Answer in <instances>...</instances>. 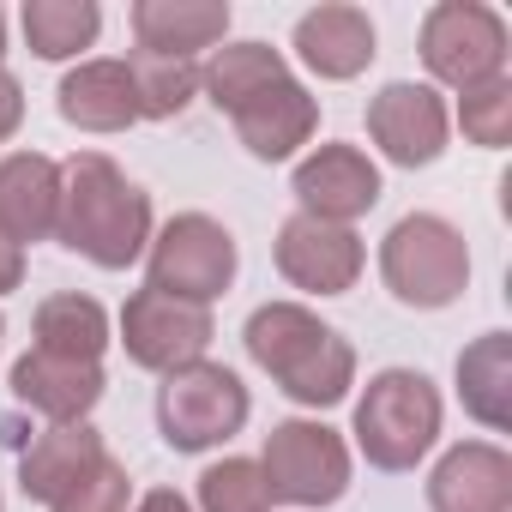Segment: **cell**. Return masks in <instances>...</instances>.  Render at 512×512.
I'll use <instances>...</instances> for the list:
<instances>
[{
  "label": "cell",
  "instance_id": "cell-1",
  "mask_svg": "<svg viewBox=\"0 0 512 512\" xmlns=\"http://www.w3.org/2000/svg\"><path fill=\"white\" fill-rule=\"evenodd\" d=\"M151 235H157L151 193L139 181H127V169L115 157L79 151L61 163V217H55L61 247H73L97 272H127L145 260Z\"/></svg>",
  "mask_w": 512,
  "mask_h": 512
},
{
  "label": "cell",
  "instance_id": "cell-2",
  "mask_svg": "<svg viewBox=\"0 0 512 512\" xmlns=\"http://www.w3.org/2000/svg\"><path fill=\"white\" fill-rule=\"evenodd\" d=\"M247 356L302 410H332L356 386V344L302 302H260L241 332Z\"/></svg>",
  "mask_w": 512,
  "mask_h": 512
},
{
  "label": "cell",
  "instance_id": "cell-3",
  "mask_svg": "<svg viewBox=\"0 0 512 512\" xmlns=\"http://www.w3.org/2000/svg\"><path fill=\"white\" fill-rule=\"evenodd\" d=\"M440 422H446V404L422 368H380V374H368V386L356 398L350 434L374 470H416L434 452Z\"/></svg>",
  "mask_w": 512,
  "mask_h": 512
},
{
  "label": "cell",
  "instance_id": "cell-4",
  "mask_svg": "<svg viewBox=\"0 0 512 512\" xmlns=\"http://www.w3.org/2000/svg\"><path fill=\"white\" fill-rule=\"evenodd\" d=\"M380 278L386 290L416 308V314H440L470 290V247L464 229L446 223L440 211H410L380 235Z\"/></svg>",
  "mask_w": 512,
  "mask_h": 512
},
{
  "label": "cell",
  "instance_id": "cell-5",
  "mask_svg": "<svg viewBox=\"0 0 512 512\" xmlns=\"http://www.w3.org/2000/svg\"><path fill=\"white\" fill-rule=\"evenodd\" d=\"M260 476H266L272 500L320 512L350 494L356 458H350V440L338 428H326L320 416H290V422H272V434L260 446Z\"/></svg>",
  "mask_w": 512,
  "mask_h": 512
},
{
  "label": "cell",
  "instance_id": "cell-6",
  "mask_svg": "<svg viewBox=\"0 0 512 512\" xmlns=\"http://www.w3.org/2000/svg\"><path fill=\"white\" fill-rule=\"evenodd\" d=\"M253 416V398L241 386L235 368L199 356L175 374H163L157 386V434L175 446V452H211V446H229Z\"/></svg>",
  "mask_w": 512,
  "mask_h": 512
},
{
  "label": "cell",
  "instance_id": "cell-7",
  "mask_svg": "<svg viewBox=\"0 0 512 512\" xmlns=\"http://www.w3.org/2000/svg\"><path fill=\"white\" fill-rule=\"evenodd\" d=\"M235 266H241L235 235L211 211H175L145 247V290L211 308L235 284Z\"/></svg>",
  "mask_w": 512,
  "mask_h": 512
},
{
  "label": "cell",
  "instance_id": "cell-8",
  "mask_svg": "<svg viewBox=\"0 0 512 512\" xmlns=\"http://www.w3.org/2000/svg\"><path fill=\"white\" fill-rule=\"evenodd\" d=\"M422 67L434 79V91H482L494 79H506V55H512V31L494 7L482 0H440L422 13Z\"/></svg>",
  "mask_w": 512,
  "mask_h": 512
},
{
  "label": "cell",
  "instance_id": "cell-9",
  "mask_svg": "<svg viewBox=\"0 0 512 512\" xmlns=\"http://www.w3.org/2000/svg\"><path fill=\"white\" fill-rule=\"evenodd\" d=\"M211 338H217L211 308H193V302H175L157 290H133L121 308V326H115V344L145 374H175V368L199 362L211 350Z\"/></svg>",
  "mask_w": 512,
  "mask_h": 512
},
{
  "label": "cell",
  "instance_id": "cell-10",
  "mask_svg": "<svg viewBox=\"0 0 512 512\" xmlns=\"http://www.w3.org/2000/svg\"><path fill=\"white\" fill-rule=\"evenodd\" d=\"M272 253H278L284 284L302 290V296H350L362 266H368V241L356 229L320 223V217H302V211H290L278 223Z\"/></svg>",
  "mask_w": 512,
  "mask_h": 512
},
{
  "label": "cell",
  "instance_id": "cell-11",
  "mask_svg": "<svg viewBox=\"0 0 512 512\" xmlns=\"http://www.w3.org/2000/svg\"><path fill=\"white\" fill-rule=\"evenodd\" d=\"M368 139L398 169H428L452 139V109L434 85L392 79L368 97Z\"/></svg>",
  "mask_w": 512,
  "mask_h": 512
},
{
  "label": "cell",
  "instance_id": "cell-12",
  "mask_svg": "<svg viewBox=\"0 0 512 512\" xmlns=\"http://www.w3.org/2000/svg\"><path fill=\"white\" fill-rule=\"evenodd\" d=\"M290 193H296V211L302 217H320V223H344L356 229V217H368L380 205V163L362 151V145H314L296 175H290Z\"/></svg>",
  "mask_w": 512,
  "mask_h": 512
},
{
  "label": "cell",
  "instance_id": "cell-13",
  "mask_svg": "<svg viewBox=\"0 0 512 512\" xmlns=\"http://www.w3.org/2000/svg\"><path fill=\"white\" fill-rule=\"evenodd\" d=\"M235 139L247 145V157H260V163H290L302 145H314L320 133V97L290 73L278 85H266L260 97H247L235 115H229Z\"/></svg>",
  "mask_w": 512,
  "mask_h": 512
},
{
  "label": "cell",
  "instance_id": "cell-14",
  "mask_svg": "<svg viewBox=\"0 0 512 512\" xmlns=\"http://www.w3.org/2000/svg\"><path fill=\"white\" fill-rule=\"evenodd\" d=\"M428 512H512V452L500 440H458L428 470Z\"/></svg>",
  "mask_w": 512,
  "mask_h": 512
},
{
  "label": "cell",
  "instance_id": "cell-15",
  "mask_svg": "<svg viewBox=\"0 0 512 512\" xmlns=\"http://www.w3.org/2000/svg\"><path fill=\"white\" fill-rule=\"evenodd\" d=\"M13 398L25 410H37L49 428L61 422H91V410L103 404L109 380H103V362H67V356H49V350H25L7 374Z\"/></svg>",
  "mask_w": 512,
  "mask_h": 512
},
{
  "label": "cell",
  "instance_id": "cell-16",
  "mask_svg": "<svg viewBox=\"0 0 512 512\" xmlns=\"http://www.w3.org/2000/svg\"><path fill=\"white\" fill-rule=\"evenodd\" d=\"M374 43H380L374 19L362 7H350V0H326V7H314V13L296 19V61L314 79H332V85L362 79L374 67V55H380Z\"/></svg>",
  "mask_w": 512,
  "mask_h": 512
},
{
  "label": "cell",
  "instance_id": "cell-17",
  "mask_svg": "<svg viewBox=\"0 0 512 512\" xmlns=\"http://www.w3.org/2000/svg\"><path fill=\"white\" fill-rule=\"evenodd\" d=\"M127 25L145 55H169V61H199L217 43H229L223 0H133Z\"/></svg>",
  "mask_w": 512,
  "mask_h": 512
},
{
  "label": "cell",
  "instance_id": "cell-18",
  "mask_svg": "<svg viewBox=\"0 0 512 512\" xmlns=\"http://www.w3.org/2000/svg\"><path fill=\"white\" fill-rule=\"evenodd\" d=\"M61 217V163L43 151H13L0 163V235L13 247L49 241Z\"/></svg>",
  "mask_w": 512,
  "mask_h": 512
},
{
  "label": "cell",
  "instance_id": "cell-19",
  "mask_svg": "<svg viewBox=\"0 0 512 512\" xmlns=\"http://www.w3.org/2000/svg\"><path fill=\"white\" fill-rule=\"evenodd\" d=\"M55 109L67 127L79 133H127L139 121V97H133V79H127V61H109V55H91L79 67H67L61 91H55Z\"/></svg>",
  "mask_w": 512,
  "mask_h": 512
},
{
  "label": "cell",
  "instance_id": "cell-20",
  "mask_svg": "<svg viewBox=\"0 0 512 512\" xmlns=\"http://www.w3.org/2000/svg\"><path fill=\"white\" fill-rule=\"evenodd\" d=\"M103 458H109V446H103V434H97L91 422L43 428V434L19 452V488H25V500L55 506V500H61L73 482H85Z\"/></svg>",
  "mask_w": 512,
  "mask_h": 512
},
{
  "label": "cell",
  "instance_id": "cell-21",
  "mask_svg": "<svg viewBox=\"0 0 512 512\" xmlns=\"http://www.w3.org/2000/svg\"><path fill=\"white\" fill-rule=\"evenodd\" d=\"M31 350H49V356H67V362H103V350L115 344V326H109V308L97 296H79V290H61L49 302H37V320H31Z\"/></svg>",
  "mask_w": 512,
  "mask_h": 512
},
{
  "label": "cell",
  "instance_id": "cell-22",
  "mask_svg": "<svg viewBox=\"0 0 512 512\" xmlns=\"http://www.w3.org/2000/svg\"><path fill=\"white\" fill-rule=\"evenodd\" d=\"M458 398L488 434H506V422H512V332H482L470 350H458Z\"/></svg>",
  "mask_w": 512,
  "mask_h": 512
},
{
  "label": "cell",
  "instance_id": "cell-23",
  "mask_svg": "<svg viewBox=\"0 0 512 512\" xmlns=\"http://www.w3.org/2000/svg\"><path fill=\"white\" fill-rule=\"evenodd\" d=\"M278 79H290V61L272 49V43H217L211 55H205V67H199V91L223 109V115H235L247 97H260L266 85H278Z\"/></svg>",
  "mask_w": 512,
  "mask_h": 512
},
{
  "label": "cell",
  "instance_id": "cell-24",
  "mask_svg": "<svg viewBox=\"0 0 512 512\" xmlns=\"http://www.w3.org/2000/svg\"><path fill=\"white\" fill-rule=\"evenodd\" d=\"M19 31L37 61H85L103 37V7L97 0H25Z\"/></svg>",
  "mask_w": 512,
  "mask_h": 512
},
{
  "label": "cell",
  "instance_id": "cell-25",
  "mask_svg": "<svg viewBox=\"0 0 512 512\" xmlns=\"http://www.w3.org/2000/svg\"><path fill=\"white\" fill-rule=\"evenodd\" d=\"M127 79L139 97V121H175L199 97V61H169V55H127Z\"/></svg>",
  "mask_w": 512,
  "mask_h": 512
},
{
  "label": "cell",
  "instance_id": "cell-26",
  "mask_svg": "<svg viewBox=\"0 0 512 512\" xmlns=\"http://www.w3.org/2000/svg\"><path fill=\"white\" fill-rule=\"evenodd\" d=\"M272 488L260 476V458H217L199 470L193 512H272Z\"/></svg>",
  "mask_w": 512,
  "mask_h": 512
},
{
  "label": "cell",
  "instance_id": "cell-27",
  "mask_svg": "<svg viewBox=\"0 0 512 512\" xmlns=\"http://www.w3.org/2000/svg\"><path fill=\"white\" fill-rule=\"evenodd\" d=\"M458 127H464L470 145L506 151V139H512V85L494 79V85H482V91H464V97H458Z\"/></svg>",
  "mask_w": 512,
  "mask_h": 512
},
{
  "label": "cell",
  "instance_id": "cell-28",
  "mask_svg": "<svg viewBox=\"0 0 512 512\" xmlns=\"http://www.w3.org/2000/svg\"><path fill=\"white\" fill-rule=\"evenodd\" d=\"M127 500H133V476H127V464L121 458H103L85 482H73L49 512H127Z\"/></svg>",
  "mask_w": 512,
  "mask_h": 512
},
{
  "label": "cell",
  "instance_id": "cell-29",
  "mask_svg": "<svg viewBox=\"0 0 512 512\" xmlns=\"http://www.w3.org/2000/svg\"><path fill=\"white\" fill-rule=\"evenodd\" d=\"M19 127H25V85L0 67V145H7Z\"/></svg>",
  "mask_w": 512,
  "mask_h": 512
},
{
  "label": "cell",
  "instance_id": "cell-30",
  "mask_svg": "<svg viewBox=\"0 0 512 512\" xmlns=\"http://www.w3.org/2000/svg\"><path fill=\"white\" fill-rule=\"evenodd\" d=\"M19 284H25V247H13L0 235V296H13Z\"/></svg>",
  "mask_w": 512,
  "mask_h": 512
},
{
  "label": "cell",
  "instance_id": "cell-31",
  "mask_svg": "<svg viewBox=\"0 0 512 512\" xmlns=\"http://www.w3.org/2000/svg\"><path fill=\"white\" fill-rule=\"evenodd\" d=\"M133 512H193V500H187V494H175V488H151Z\"/></svg>",
  "mask_w": 512,
  "mask_h": 512
},
{
  "label": "cell",
  "instance_id": "cell-32",
  "mask_svg": "<svg viewBox=\"0 0 512 512\" xmlns=\"http://www.w3.org/2000/svg\"><path fill=\"white\" fill-rule=\"evenodd\" d=\"M0 61H7V13H0Z\"/></svg>",
  "mask_w": 512,
  "mask_h": 512
},
{
  "label": "cell",
  "instance_id": "cell-33",
  "mask_svg": "<svg viewBox=\"0 0 512 512\" xmlns=\"http://www.w3.org/2000/svg\"><path fill=\"white\" fill-rule=\"evenodd\" d=\"M0 338H7V320H0Z\"/></svg>",
  "mask_w": 512,
  "mask_h": 512
},
{
  "label": "cell",
  "instance_id": "cell-34",
  "mask_svg": "<svg viewBox=\"0 0 512 512\" xmlns=\"http://www.w3.org/2000/svg\"><path fill=\"white\" fill-rule=\"evenodd\" d=\"M0 512H7V500H0Z\"/></svg>",
  "mask_w": 512,
  "mask_h": 512
}]
</instances>
